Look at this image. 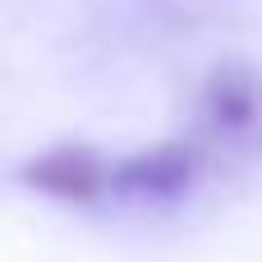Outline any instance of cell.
I'll return each instance as SVG.
<instances>
[{"instance_id":"cell-1","label":"cell","mask_w":262,"mask_h":262,"mask_svg":"<svg viewBox=\"0 0 262 262\" xmlns=\"http://www.w3.org/2000/svg\"><path fill=\"white\" fill-rule=\"evenodd\" d=\"M18 180L55 203H92L111 189V166L88 143H60L18 166Z\"/></svg>"},{"instance_id":"cell-2","label":"cell","mask_w":262,"mask_h":262,"mask_svg":"<svg viewBox=\"0 0 262 262\" xmlns=\"http://www.w3.org/2000/svg\"><path fill=\"white\" fill-rule=\"evenodd\" d=\"M198 157L189 143H152L111 166V189L124 198H175L193 184Z\"/></svg>"},{"instance_id":"cell-3","label":"cell","mask_w":262,"mask_h":262,"mask_svg":"<svg viewBox=\"0 0 262 262\" xmlns=\"http://www.w3.org/2000/svg\"><path fill=\"white\" fill-rule=\"evenodd\" d=\"M203 115L226 134L249 129L258 115V78L244 64H216L203 83Z\"/></svg>"}]
</instances>
